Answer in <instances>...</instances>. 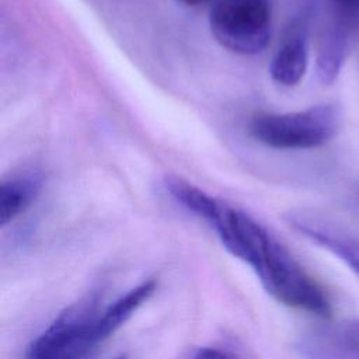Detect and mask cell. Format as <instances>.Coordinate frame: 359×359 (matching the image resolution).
Instances as JSON below:
<instances>
[{"label": "cell", "mask_w": 359, "mask_h": 359, "mask_svg": "<svg viewBox=\"0 0 359 359\" xmlns=\"http://www.w3.org/2000/svg\"><path fill=\"white\" fill-rule=\"evenodd\" d=\"M209 25L215 39L230 52L261 53L271 41L272 0H212Z\"/></svg>", "instance_id": "cell-2"}, {"label": "cell", "mask_w": 359, "mask_h": 359, "mask_svg": "<svg viewBox=\"0 0 359 359\" xmlns=\"http://www.w3.org/2000/svg\"><path fill=\"white\" fill-rule=\"evenodd\" d=\"M289 226L300 233L303 237L310 240L311 243L320 245L328 252L334 254L338 259H341L356 276H359V241L323 226L311 219L303 217L300 215H289L286 217Z\"/></svg>", "instance_id": "cell-7"}, {"label": "cell", "mask_w": 359, "mask_h": 359, "mask_svg": "<svg viewBox=\"0 0 359 359\" xmlns=\"http://www.w3.org/2000/svg\"><path fill=\"white\" fill-rule=\"evenodd\" d=\"M339 122V109L334 104H318L287 114H257L248 123V133L271 149H313L331 140Z\"/></svg>", "instance_id": "cell-1"}, {"label": "cell", "mask_w": 359, "mask_h": 359, "mask_svg": "<svg viewBox=\"0 0 359 359\" xmlns=\"http://www.w3.org/2000/svg\"><path fill=\"white\" fill-rule=\"evenodd\" d=\"M194 356L195 358H226V356H236V353L217 346H202V348H198Z\"/></svg>", "instance_id": "cell-11"}, {"label": "cell", "mask_w": 359, "mask_h": 359, "mask_svg": "<svg viewBox=\"0 0 359 359\" xmlns=\"http://www.w3.org/2000/svg\"><path fill=\"white\" fill-rule=\"evenodd\" d=\"M182 4H187V6H202V4H206V3H210L212 0H177Z\"/></svg>", "instance_id": "cell-12"}, {"label": "cell", "mask_w": 359, "mask_h": 359, "mask_svg": "<svg viewBox=\"0 0 359 359\" xmlns=\"http://www.w3.org/2000/svg\"><path fill=\"white\" fill-rule=\"evenodd\" d=\"M299 349L310 358L359 359V320L341 321L306 335Z\"/></svg>", "instance_id": "cell-5"}, {"label": "cell", "mask_w": 359, "mask_h": 359, "mask_svg": "<svg viewBox=\"0 0 359 359\" xmlns=\"http://www.w3.org/2000/svg\"><path fill=\"white\" fill-rule=\"evenodd\" d=\"M156 287L157 282L154 279H147L129 289L125 294L119 296L105 309L98 311L93 325L94 345L97 346L102 344L115 334L132 317V314L149 300V297L156 292Z\"/></svg>", "instance_id": "cell-6"}, {"label": "cell", "mask_w": 359, "mask_h": 359, "mask_svg": "<svg viewBox=\"0 0 359 359\" xmlns=\"http://www.w3.org/2000/svg\"><path fill=\"white\" fill-rule=\"evenodd\" d=\"M352 25L337 15L325 27L317 50L316 70L323 84H332L338 77L349 49V36Z\"/></svg>", "instance_id": "cell-8"}, {"label": "cell", "mask_w": 359, "mask_h": 359, "mask_svg": "<svg viewBox=\"0 0 359 359\" xmlns=\"http://www.w3.org/2000/svg\"><path fill=\"white\" fill-rule=\"evenodd\" d=\"M335 14L348 21L352 27H359V0H331Z\"/></svg>", "instance_id": "cell-10"}, {"label": "cell", "mask_w": 359, "mask_h": 359, "mask_svg": "<svg viewBox=\"0 0 359 359\" xmlns=\"http://www.w3.org/2000/svg\"><path fill=\"white\" fill-rule=\"evenodd\" d=\"M98 314L94 302L67 307L27 348L25 356L34 359L83 358L94 348L93 324Z\"/></svg>", "instance_id": "cell-3"}, {"label": "cell", "mask_w": 359, "mask_h": 359, "mask_svg": "<svg viewBox=\"0 0 359 359\" xmlns=\"http://www.w3.org/2000/svg\"><path fill=\"white\" fill-rule=\"evenodd\" d=\"M309 65V15L293 20L286 29L269 65L272 80L283 87L302 81Z\"/></svg>", "instance_id": "cell-4"}, {"label": "cell", "mask_w": 359, "mask_h": 359, "mask_svg": "<svg viewBox=\"0 0 359 359\" xmlns=\"http://www.w3.org/2000/svg\"><path fill=\"white\" fill-rule=\"evenodd\" d=\"M43 174L25 171L1 181L0 185V223L6 226L24 213L38 198L43 187Z\"/></svg>", "instance_id": "cell-9"}]
</instances>
